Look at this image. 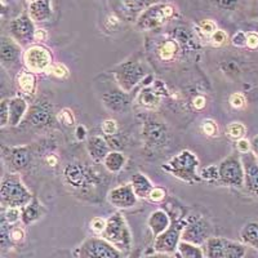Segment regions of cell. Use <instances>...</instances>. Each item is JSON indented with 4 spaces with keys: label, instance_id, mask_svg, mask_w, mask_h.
<instances>
[{
    "label": "cell",
    "instance_id": "bcb514c9",
    "mask_svg": "<svg viewBox=\"0 0 258 258\" xmlns=\"http://www.w3.org/2000/svg\"><path fill=\"white\" fill-rule=\"evenodd\" d=\"M167 197V191L161 187H154L149 195V200L153 203H161L165 200Z\"/></svg>",
    "mask_w": 258,
    "mask_h": 258
},
{
    "label": "cell",
    "instance_id": "b9f144b4",
    "mask_svg": "<svg viewBox=\"0 0 258 258\" xmlns=\"http://www.w3.org/2000/svg\"><path fill=\"white\" fill-rule=\"evenodd\" d=\"M45 74H52L56 78L63 79V78L69 77V69L64 66L63 63H57V64H50Z\"/></svg>",
    "mask_w": 258,
    "mask_h": 258
},
{
    "label": "cell",
    "instance_id": "60d3db41",
    "mask_svg": "<svg viewBox=\"0 0 258 258\" xmlns=\"http://www.w3.org/2000/svg\"><path fill=\"white\" fill-rule=\"evenodd\" d=\"M57 121L61 124H64L68 126H73L75 123V117H74V112L70 109H62L58 114L56 115Z\"/></svg>",
    "mask_w": 258,
    "mask_h": 258
},
{
    "label": "cell",
    "instance_id": "ab89813d",
    "mask_svg": "<svg viewBox=\"0 0 258 258\" xmlns=\"http://www.w3.org/2000/svg\"><path fill=\"white\" fill-rule=\"evenodd\" d=\"M9 236H11V240L13 244H20L25 240V230L21 227V226L11 225L9 227Z\"/></svg>",
    "mask_w": 258,
    "mask_h": 258
},
{
    "label": "cell",
    "instance_id": "4dcf8cb0",
    "mask_svg": "<svg viewBox=\"0 0 258 258\" xmlns=\"http://www.w3.org/2000/svg\"><path fill=\"white\" fill-rule=\"evenodd\" d=\"M176 255L182 258H202L206 257L204 254V248L198 244L190 243L186 240H179L178 246H177Z\"/></svg>",
    "mask_w": 258,
    "mask_h": 258
},
{
    "label": "cell",
    "instance_id": "9f6ffc18",
    "mask_svg": "<svg viewBox=\"0 0 258 258\" xmlns=\"http://www.w3.org/2000/svg\"><path fill=\"white\" fill-rule=\"evenodd\" d=\"M218 4L223 9H234L238 4V0H218Z\"/></svg>",
    "mask_w": 258,
    "mask_h": 258
},
{
    "label": "cell",
    "instance_id": "74e56055",
    "mask_svg": "<svg viewBox=\"0 0 258 258\" xmlns=\"http://www.w3.org/2000/svg\"><path fill=\"white\" fill-rule=\"evenodd\" d=\"M3 209V220H6L9 225H16L21 221V208L17 207H9Z\"/></svg>",
    "mask_w": 258,
    "mask_h": 258
},
{
    "label": "cell",
    "instance_id": "ba28073f",
    "mask_svg": "<svg viewBox=\"0 0 258 258\" xmlns=\"http://www.w3.org/2000/svg\"><path fill=\"white\" fill-rule=\"evenodd\" d=\"M204 245V254L209 258H243L246 253L244 243L221 236H211Z\"/></svg>",
    "mask_w": 258,
    "mask_h": 258
},
{
    "label": "cell",
    "instance_id": "db71d44e",
    "mask_svg": "<svg viewBox=\"0 0 258 258\" xmlns=\"http://www.w3.org/2000/svg\"><path fill=\"white\" fill-rule=\"evenodd\" d=\"M48 40V32L44 29H36L35 30V41L38 43H44Z\"/></svg>",
    "mask_w": 258,
    "mask_h": 258
},
{
    "label": "cell",
    "instance_id": "e575fe53",
    "mask_svg": "<svg viewBox=\"0 0 258 258\" xmlns=\"http://www.w3.org/2000/svg\"><path fill=\"white\" fill-rule=\"evenodd\" d=\"M214 31H217V25L212 20H203L197 26V35L199 38H209Z\"/></svg>",
    "mask_w": 258,
    "mask_h": 258
},
{
    "label": "cell",
    "instance_id": "f6af8a7d",
    "mask_svg": "<svg viewBox=\"0 0 258 258\" xmlns=\"http://www.w3.org/2000/svg\"><path fill=\"white\" fill-rule=\"evenodd\" d=\"M103 136H114L117 133V123L114 119H106L102 123Z\"/></svg>",
    "mask_w": 258,
    "mask_h": 258
},
{
    "label": "cell",
    "instance_id": "d4e9b609",
    "mask_svg": "<svg viewBox=\"0 0 258 258\" xmlns=\"http://www.w3.org/2000/svg\"><path fill=\"white\" fill-rule=\"evenodd\" d=\"M29 103L22 96L9 98V125L18 126L29 112Z\"/></svg>",
    "mask_w": 258,
    "mask_h": 258
},
{
    "label": "cell",
    "instance_id": "94428289",
    "mask_svg": "<svg viewBox=\"0 0 258 258\" xmlns=\"http://www.w3.org/2000/svg\"><path fill=\"white\" fill-rule=\"evenodd\" d=\"M27 2V4H30V3H32V2H35V0H26Z\"/></svg>",
    "mask_w": 258,
    "mask_h": 258
},
{
    "label": "cell",
    "instance_id": "f5cc1de1",
    "mask_svg": "<svg viewBox=\"0 0 258 258\" xmlns=\"http://www.w3.org/2000/svg\"><path fill=\"white\" fill-rule=\"evenodd\" d=\"M192 106H194V109L198 110V111H200V110L204 109V107L207 106L206 97H204V96H197V97H195V98L192 100Z\"/></svg>",
    "mask_w": 258,
    "mask_h": 258
},
{
    "label": "cell",
    "instance_id": "d6a6232c",
    "mask_svg": "<svg viewBox=\"0 0 258 258\" xmlns=\"http://www.w3.org/2000/svg\"><path fill=\"white\" fill-rule=\"evenodd\" d=\"M123 8L129 15H140L142 11L154 4V0H121Z\"/></svg>",
    "mask_w": 258,
    "mask_h": 258
},
{
    "label": "cell",
    "instance_id": "5b68a950",
    "mask_svg": "<svg viewBox=\"0 0 258 258\" xmlns=\"http://www.w3.org/2000/svg\"><path fill=\"white\" fill-rule=\"evenodd\" d=\"M102 238L111 243L117 250L126 254L133 248V235L121 212H114L107 220Z\"/></svg>",
    "mask_w": 258,
    "mask_h": 258
},
{
    "label": "cell",
    "instance_id": "3957f363",
    "mask_svg": "<svg viewBox=\"0 0 258 258\" xmlns=\"http://www.w3.org/2000/svg\"><path fill=\"white\" fill-rule=\"evenodd\" d=\"M149 68L141 59L131 57L125 61L117 63L112 69V77L117 85L126 93H131L140 83L149 77Z\"/></svg>",
    "mask_w": 258,
    "mask_h": 258
},
{
    "label": "cell",
    "instance_id": "277c9868",
    "mask_svg": "<svg viewBox=\"0 0 258 258\" xmlns=\"http://www.w3.org/2000/svg\"><path fill=\"white\" fill-rule=\"evenodd\" d=\"M169 128L163 120L156 116L144 117L142 124V141L146 151L151 154H158L167 150L170 146Z\"/></svg>",
    "mask_w": 258,
    "mask_h": 258
},
{
    "label": "cell",
    "instance_id": "9c48e42d",
    "mask_svg": "<svg viewBox=\"0 0 258 258\" xmlns=\"http://www.w3.org/2000/svg\"><path fill=\"white\" fill-rule=\"evenodd\" d=\"M73 255L78 258H120L124 254L105 238L93 236V238L85 239L77 249L74 250Z\"/></svg>",
    "mask_w": 258,
    "mask_h": 258
},
{
    "label": "cell",
    "instance_id": "30bf717a",
    "mask_svg": "<svg viewBox=\"0 0 258 258\" xmlns=\"http://www.w3.org/2000/svg\"><path fill=\"white\" fill-rule=\"evenodd\" d=\"M172 218V217H170ZM186 225V217L181 214L179 217L172 218V223L163 234L156 236L154 240V252L160 254H173L181 240L182 230Z\"/></svg>",
    "mask_w": 258,
    "mask_h": 258
},
{
    "label": "cell",
    "instance_id": "816d5d0a",
    "mask_svg": "<svg viewBox=\"0 0 258 258\" xmlns=\"http://www.w3.org/2000/svg\"><path fill=\"white\" fill-rule=\"evenodd\" d=\"M246 47L249 48V49H257L258 32H249V34H246Z\"/></svg>",
    "mask_w": 258,
    "mask_h": 258
},
{
    "label": "cell",
    "instance_id": "d590c367",
    "mask_svg": "<svg viewBox=\"0 0 258 258\" xmlns=\"http://www.w3.org/2000/svg\"><path fill=\"white\" fill-rule=\"evenodd\" d=\"M226 133L229 135L230 138L238 141V140H240V138L245 137L246 128L243 123H240V121H234V123H230L229 125H227Z\"/></svg>",
    "mask_w": 258,
    "mask_h": 258
},
{
    "label": "cell",
    "instance_id": "1f68e13d",
    "mask_svg": "<svg viewBox=\"0 0 258 258\" xmlns=\"http://www.w3.org/2000/svg\"><path fill=\"white\" fill-rule=\"evenodd\" d=\"M18 87L22 91V93H25L26 96H31L34 92H35L36 87V79L34 73L31 71H22V73L18 75Z\"/></svg>",
    "mask_w": 258,
    "mask_h": 258
},
{
    "label": "cell",
    "instance_id": "c3c4849f",
    "mask_svg": "<svg viewBox=\"0 0 258 258\" xmlns=\"http://www.w3.org/2000/svg\"><path fill=\"white\" fill-rule=\"evenodd\" d=\"M230 105L234 109H243L245 106V97L241 93H232L230 96Z\"/></svg>",
    "mask_w": 258,
    "mask_h": 258
},
{
    "label": "cell",
    "instance_id": "83f0119b",
    "mask_svg": "<svg viewBox=\"0 0 258 258\" xmlns=\"http://www.w3.org/2000/svg\"><path fill=\"white\" fill-rule=\"evenodd\" d=\"M131 185H132L133 191H135L138 199H149L150 192L155 187L153 182L150 181L149 177L141 172L133 174L132 179H131Z\"/></svg>",
    "mask_w": 258,
    "mask_h": 258
},
{
    "label": "cell",
    "instance_id": "9a60e30c",
    "mask_svg": "<svg viewBox=\"0 0 258 258\" xmlns=\"http://www.w3.org/2000/svg\"><path fill=\"white\" fill-rule=\"evenodd\" d=\"M22 61L29 71L34 74H41L45 73L52 64V54L44 45H31L24 52Z\"/></svg>",
    "mask_w": 258,
    "mask_h": 258
},
{
    "label": "cell",
    "instance_id": "4fadbf2b",
    "mask_svg": "<svg viewBox=\"0 0 258 258\" xmlns=\"http://www.w3.org/2000/svg\"><path fill=\"white\" fill-rule=\"evenodd\" d=\"M211 225L202 216H188L186 217V225L182 230L181 240L203 245L211 238Z\"/></svg>",
    "mask_w": 258,
    "mask_h": 258
},
{
    "label": "cell",
    "instance_id": "681fc988",
    "mask_svg": "<svg viewBox=\"0 0 258 258\" xmlns=\"http://www.w3.org/2000/svg\"><path fill=\"white\" fill-rule=\"evenodd\" d=\"M236 150L239 154H246L252 151V146H250V141L245 140V138H240L236 141Z\"/></svg>",
    "mask_w": 258,
    "mask_h": 258
},
{
    "label": "cell",
    "instance_id": "52a82bcc",
    "mask_svg": "<svg viewBox=\"0 0 258 258\" xmlns=\"http://www.w3.org/2000/svg\"><path fill=\"white\" fill-rule=\"evenodd\" d=\"M176 15V8L172 4L154 3L138 15L136 27L140 31H153L165 25Z\"/></svg>",
    "mask_w": 258,
    "mask_h": 258
},
{
    "label": "cell",
    "instance_id": "5bb4252c",
    "mask_svg": "<svg viewBox=\"0 0 258 258\" xmlns=\"http://www.w3.org/2000/svg\"><path fill=\"white\" fill-rule=\"evenodd\" d=\"M169 96L167 85L161 80H154L151 84L145 85L136 97L137 106L145 110H155L160 106L163 98Z\"/></svg>",
    "mask_w": 258,
    "mask_h": 258
},
{
    "label": "cell",
    "instance_id": "8992f818",
    "mask_svg": "<svg viewBox=\"0 0 258 258\" xmlns=\"http://www.w3.org/2000/svg\"><path fill=\"white\" fill-rule=\"evenodd\" d=\"M63 179L75 190H89L102 182L101 174L82 161H71L63 168Z\"/></svg>",
    "mask_w": 258,
    "mask_h": 258
},
{
    "label": "cell",
    "instance_id": "f35d334b",
    "mask_svg": "<svg viewBox=\"0 0 258 258\" xmlns=\"http://www.w3.org/2000/svg\"><path fill=\"white\" fill-rule=\"evenodd\" d=\"M209 40H211L212 44L214 47H222L225 45L227 41H229V35L226 34V31L223 30L217 29V31H214L211 36H209Z\"/></svg>",
    "mask_w": 258,
    "mask_h": 258
},
{
    "label": "cell",
    "instance_id": "91938a15",
    "mask_svg": "<svg viewBox=\"0 0 258 258\" xmlns=\"http://www.w3.org/2000/svg\"><path fill=\"white\" fill-rule=\"evenodd\" d=\"M250 146H252V153L258 158V135L250 140Z\"/></svg>",
    "mask_w": 258,
    "mask_h": 258
},
{
    "label": "cell",
    "instance_id": "e0dca14e",
    "mask_svg": "<svg viewBox=\"0 0 258 258\" xmlns=\"http://www.w3.org/2000/svg\"><path fill=\"white\" fill-rule=\"evenodd\" d=\"M35 30L34 21L30 17V15H26V13L18 15L9 24L11 36L22 47L31 44L32 41H35Z\"/></svg>",
    "mask_w": 258,
    "mask_h": 258
},
{
    "label": "cell",
    "instance_id": "ac0fdd59",
    "mask_svg": "<svg viewBox=\"0 0 258 258\" xmlns=\"http://www.w3.org/2000/svg\"><path fill=\"white\" fill-rule=\"evenodd\" d=\"M101 101H102V105L106 109L111 112H115V114L126 112L132 105L131 94L124 92L117 85V83L116 87H109L101 93Z\"/></svg>",
    "mask_w": 258,
    "mask_h": 258
},
{
    "label": "cell",
    "instance_id": "7bdbcfd3",
    "mask_svg": "<svg viewBox=\"0 0 258 258\" xmlns=\"http://www.w3.org/2000/svg\"><path fill=\"white\" fill-rule=\"evenodd\" d=\"M9 125V98H4L0 105V126Z\"/></svg>",
    "mask_w": 258,
    "mask_h": 258
},
{
    "label": "cell",
    "instance_id": "6da1fadb",
    "mask_svg": "<svg viewBox=\"0 0 258 258\" xmlns=\"http://www.w3.org/2000/svg\"><path fill=\"white\" fill-rule=\"evenodd\" d=\"M165 173L170 174L179 181L187 183H197L202 181L199 176V159L190 150H182L178 154L161 165Z\"/></svg>",
    "mask_w": 258,
    "mask_h": 258
},
{
    "label": "cell",
    "instance_id": "7dc6e473",
    "mask_svg": "<svg viewBox=\"0 0 258 258\" xmlns=\"http://www.w3.org/2000/svg\"><path fill=\"white\" fill-rule=\"evenodd\" d=\"M89 227H91L92 231H94L96 234H102L103 230L106 227V220H103L102 217H96L91 221L89 223Z\"/></svg>",
    "mask_w": 258,
    "mask_h": 258
},
{
    "label": "cell",
    "instance_id": "2e32d148",
    "mask_svg": "<svg viewBox=\"0 0 258 258\" xmlns=\"http://www.w3.org/2000/svg\"><path fill=\"white\" fill-rule=\"evenodd\" d=\"M3 159L8 164L11 172L20 173L22 170H26L27 168L31 167V147L27 146V145L3 147Z\"/></svg>",
    "mask_w": 258,
    "mask_h": 258
},
{
    "label": "cell",
    "instance_id": "d6986e66",
    "mask_svg": "<svg viewBox=\"0 0 258 258\" xmlns=\"http://www.w3.org/2000/svg\"><path fill=\"white\" fill-rule=\"evenodd\" d=\"M21 58H24L22 45L18 44L12 36H2L0 41V59L3 68L13 70L20 64Z\"/></svg>",
    "mask_w": 258,
    "mask_h": 258
},
{
    "label": "cell",
    "instance_id": "7c38bea8",
    "mask_svg": "<svg viewBox=\"0 0 258 258\" xmlns=\"http://www.w3.org/2000/svg\"><path fill=\"white\" fill-rule=\"evenodd\" d=\"M56 115L54 107L49 101L38 100L29 109V112L26 115V123L31 128H49L54 124V121H57Z\"/></svg>",
    "mask_w": 258,
    "mask_h": 258
},
{
    "label": "cell",
    "instance_id": "f907efd6",
    "mask_svg": "<svg viewBox=\"0 0 258 258\" xmlns=\"http://www.w3.org/2000/svg\"><path fill=\"white\" fill-rule=\"evenodd\" d=\"M231 43L234 47H239V48L246 47V34L245 32H243V31L236 32V34L234 35V38H232Z\"/></svg>",
    "mask_w": 258,
    "mask_h": 258
},
{
    "label": "cell",
    "instance_id": "8d00e7d4",
    "mask_svg": "<svg viewBox=\"0 0 258 258\" xmlns=\"http://www.w3.org/2000/svg\"><path fill=\"white\" fill-rule=\"evenodd\" d=\"M9 227H11V225L6 220L2 218V229H0V246H2V252H6L11 246L15 245L12 240H11V236H9Z\"/></svg>",
    "mask_w": 258,
    "mask_h": 258
},
{
    "label": "cell",
    "instance_id": "ee69618b",
    "mask_svg": "<svg viewBox=\"0 0 258 258\" xmlns=\"http://www.w3.org/2000/svg\"><path fill=\"white\" fill-rule=\"evenodd\" d=\"M203 132L206 133L209 137H214V136L218 135V126L216 124V121L212 120V119H206L202 124Z\"/></svg>",
    "mask_w": 258,
    "mask_h": 258
},
{
    "label": "cell",
    "instance_id": "4316f807",
    "mask_svg": "<svg viewBox=\"0 0 258 258\" xmlns=\"http://www.w3.org/2000/svg\"><path fill=\"white\" fill-rule=\"evenodd\" d=\"M29 15L34 22H45L52 17V0H35L29 4Z\"/></svg>",
    "mask_w": 258,
    "mask_h": 258
},
{
    "label": "cell",
    "instance_id": "f546056e",
    "mask_svg": "<svg viewBox=\"0 0 258 258\" xmlns=\"http://www.w3.org/2000/svg\"><path fill=\"white\" fill-rule=\"evenodd\" d=\"M240 240L245 245L258 250V222H248L240 230Z\"/></svg>",
    "mask_w": 258,
    "mask_h": 258
},
{
    "label": "cell",
    "instance_id": "8fae6325",
    "mask_svg": "<svg viewBox=\"0 0 258 258\" xmlns=\"http://www.w3.org/2000/svg\"><path fill=\"white\" fill-rule=\"evenodd\" d=\"M220 170V183L230 187H243L244 168L241 158L238 155H230L218 164Z\"/></svg>",
    "mask_w": 258,
    "mask_h": 258
},
{
    "label": "cell",
    "instance_id": "f1b7e54d",
    "mask_svg": "<svg viewBox=\"0 0 258 258\" xmlns=\"http://www.w3.org/2000/svg\"><path fill=\"white\" fill-rule=\"evenodd\" d=\"M126 164V156L120 151L111 150L107 155L105 156L102 161V165L109 173H119Z\"/></svg>",
    "mask_w": 258,
    "mask_h": 258
},
{
    "label": "cell",
    "instance_id": "680465c9",
    "mask_svg": "<svg viewBox=\"0 0 258 258\" xmlns=\"http://www.w3.org/2000/svg\"><path fill=\"white\" fill-rule=\"evenodd\" d=\"M58 158H57L54 154H50V155H47V158H45V163H47L48 165H50V167H56L57 164H58Z\"/></svg>",
    "mask_w": 258,
    "mask_h": 258
},
{
    "label": "cell",
    "instance_id": "6125c7cd",
    "mask_svg": "<svg viewBox=\"0 0 258 258\" xmlns=\"http://www.w3.org/2000/svg\"><path fill=\"white\" fill-rule=\"evenodd\" d=\"M257 31H258V24H257Z\"/></svg>",
    "mask_w": 258,
    "mask_h": 258
},
{
    "label": "cell",
    "instance_id": "603a6c76",
    "mask_svg": "<svg viewBox=\"0 0 258 258\" xmlns=\"http://www.w3.org/2000/svg\"><path fill=\"white\" fill-rule=\"evenodd\" d=\"M85 147H87L88 155L91 156L92 160L97 163V164L102 163L105 156L111 151V147H110L105 136H91V137L87 138Z\"/></svg>",
    "mask_w": 258,
    "mask_h": 258
},
{
    "label": "cell",
    "instance_id": "7402d4cb",
    "mask_svg": "<svg viewBox=\"0 0 258 258\" xmlns=\"http://www.w3.org/2000/svg\"><path fill=\"white\" fill-rule=\"evenodd\" d=\"M156 54L161 62L170 63L176 61L179 56H183V52L178 41L170 35L169 38H165L156 44Z\"/></svg>",
    "mask_w": 258,
    "mask_h": 258
},
{
    "label": "cell",
    "instance_id": "ffe728a7",
    "mask_svg": "<svg viewBox=\"0 0 258 258\" xmlns=\"http://www.w3.org/2000/svg\"><path fill=\"white\" fill-rule=\"evenodd\" d=\"M107 200L116 209H129L137 204L138 198L131 183L116 186L107 192Z\"/></svg>",
    "mask_w": 258,
    "mask_h": 258
},
{
    "label": "cell",
    "instance_id": "44dd1931",
    "mask_svg": "<svg viewBox=\"0 0 258 258\" xmlns=\"http://www.w3.org/2000/svg\"><path fill=\"white\" fill-rule=\"evenodd\" d=\"M244 168V186L253 197H258V158L250 153L241 154Z\"/></svg>",
    "mask_w": 258,
    "mask_h": 258
},
{
    "label": "cell",
    "instance_id": "484cf974",
    "mask_svg": "<svg viewBox=\"0 0 258 258\" xmlns=\"http://www.w3.org/2000/svg\"><path fill=\"white\" fill-rule=\"evenodd\" d=\"M170 223H172V218H170L169 213L164 211V209H156V211H154L149 216V220H147V226H149L154 239L160 234H163L169 227Z\"/></svg>",
    "mask_w": 258,
    "mask_h": 258
},
{
    "label": "cell",
    "instance_id": "11a10c76",
    "mask_svg": "<svg viewBox=\"0 0 258 258\" xmlns=\"http://www.w3.org/2000/svg\"><path fill=\"white\" fill-rule=\"evenodd\" d=\"M75 137H77L78 141H84L87 140V129H85L84 125H78L75 128Z\"/></svg>",
    "mask_w": 258,
    "mask_h": 258
},
{
    "label": "cell",
    "instance_id": "836d02e7",
    "mask_svg": "<svg viewBox=\"0 0 258 258\" xmlns=\"http://www.w3.org/2000/svg\"><path fill=\"white\" fill-rule=\"evenodd\" d=\"M199 176L202 181H206L208 183H216L220 182V170H218V165H208V167L202 168L199 172Z\"/></svg>",
    "mask_w": 258,
    "mask_h": 258
},
{
    "label": "cell",
    "instance_id": "7a4b0ae2",
    "mask_svg": "<svg viewBox=\"0 0 258 258\" xmlns=\"http://www.w3.org/2000/svg\"><path fill=\"white\" fill-rule=\"evenodd\" d=\"M32 194L24 183L20 173L9 172L4 174L0 185V204L2 208L17 207L22 208L32 199Z\"/></svg>",
    "mask_w": 258,
    "mask_h": 258
},
{
    "label": "cell",
    "instance_id": "cb8c5ba5",
    "mask_svg": "<svg viewBox=\"0 0 258 258\" xmlns=\"http://www.w3.org/2000/svg\"><path fill=\"white\" fill-rule=\"evenodd\" d=\"M47 213L44 206L39 202L38 198H32L26 206L21 208V222L24 226H30L38 222Z\"/></svg>",
    "mask_w": 258,
    "mask_h": 258
},
{
    "label": "cell",
    "instance_id": "6f0895ef",
    "mask_svg": "<svg viewBox=\"0 0 258 258\" xmlns=\"http://www.w3.org/2000/svg\"><path fill=\"white\" fill-rule=\"evenodd\" d=\"M105 25H106V27H107V29L112 30L115 26H117V25H119V18H117L116 16H114V15L109 16V17L106 18Z\"/></svg>",
    "mask_w": 258,
    "mask_h": 258
}]
</instances>
